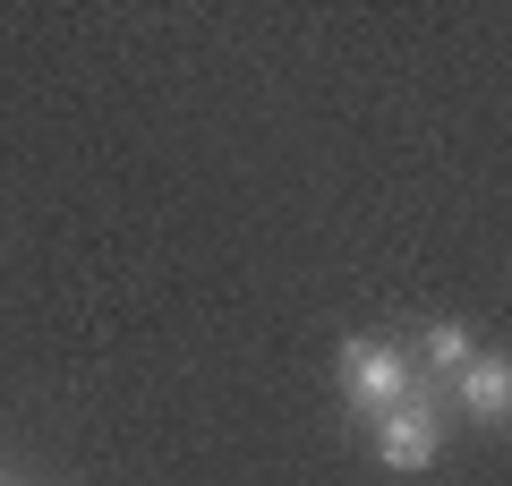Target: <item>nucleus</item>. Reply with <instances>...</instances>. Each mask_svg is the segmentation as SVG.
Listing matches in <instances>:
<instances>
[{
    "label": "nucleus",
    "mask_w": 512,
    "mask_h": 486,
    "mask_svg": "<svg viewBox=\"0 0 512 486\" xmlns=\"http://www.w3.org/2000/svg\"><path fill=\"white\" fill-rule=\"evenodd\" d=\"M470 359H478L470 324H427V342H419V367H427V376L444 384V393H453V376H461V367H470Z\"/></svg>",
    "instance_id": "obj_4"
},
{
    "label": "nucleus",
    "mask_w": 512,
    "mask_h": 486,
    "mask_svg": "<svg viewBox=\"0 0 512 486\" xmlns=\"http://www.w3.org/2000/svg\"><path fill=\"white\" fill-rule=\"evenodd\" d=\"M0 486H9V478H0Z\"/></svg>",
    "instance_id": "obj_5"
},
{
    "label": "nucleus",
    "mask_w": 512,
    "mask_h": 486,
    "mask_svg": "<svg viewBox=\"0 0 512 486\" xmlns=\"http://www.w3.org/2000/svg\"><path fill=\"white\" fill-rule=\"evenodd\" d=\"M444 452V410L427 393H410V401H393V410L376 418V461L384 469H402V478H419L427 461Z\"/></svg>",
    "instance_id": "obj_2"
},
{
    "label": "nucleus",
    "mask_w": 512,
    "mask_h": 486,
    "mask_svg": "<svg viewBox=\"0 0 512 486\" xmlns=\"http://www.w3.org/2000/svg\"><path fill=\"white\" fill-rule=\"evenodd\" d=\"M453 401H461V418H478V427H504L512 418V359H470L453 376Z\"/></svg>",
    "instance_id": "obj_3"
},
{
    "label": "nucleus",
    "mask_w": 512,
    "mask_h": 486,
    "mask_svg": "<svg viewBox=\"0 0 512 486\" xmlns=\"http://www.w3.org/2000/svg\"><path fill=\"white\" fill-rule=\"evenodd\" d=\"M419 393V367H410V350H393V342H376V333H350L342 342V401H350V418H367L376 427L393 401H410Z\"/></svg>",
    "instance_id": "obj_1"
}]
</instances>
